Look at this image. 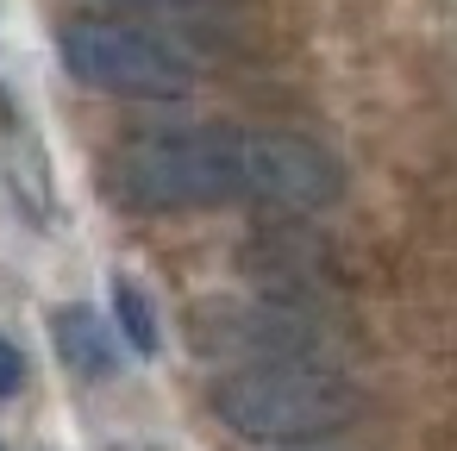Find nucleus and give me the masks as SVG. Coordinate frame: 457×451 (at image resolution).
Listing matches in <instances>:
<instances>
[{
  "mask_svg": "<svg viewBox=\"0 0 457 451\" xmlns=\"http://www.w3.org/2000/svg\"><path fill=\"white\" fill-rule=\"evenodd\" d=\"M101 188L126 213H195L245 201L238 132H145L101 163Z\"/></svg>",
  "mask_w": 457,
  "mask_h": 451,
  "instance_id": "nucleus-1",
  "label": "nucleus"
},
{
  "mask_svg": "<svg viewBox=\"0 0 457 451\" xmlns=\"http://www.w3.org/2000/svg\"><path fill=\"white\" fill-rule=\"evenodd\" d=\"M207 407L238 438L320 445L357 420V388L332 363H232L213 376Z\"/></svg>",
  "mask_w": 457,
  "mask_h": 451,
  "instance_id": "nucleus-2",
  "label": "nucleus"
},
{
  "mask_svg": "<svg viewBox=\"0 0 457 451\" xmlns=\"http://www.w3.org/2000/svg\"><path fill=\"white\" fill-rule=\"evenodd\" d=\"M57 51H63V70H70L82 88H101V95L182 101V95L195 88L188 57H182L170 38H157V32H145V26H126V20H95V13H82V20L63 26Z\"/></svg>",
  "mask_w": 457,
  "mask_h": 451,
  "instance_id": "nucleus-3",
  "label": "nucleus"
},
{
  "mask_svg": "<svg viewBox=\"0 0 457 451\" xmlns=\"http://www.w3.org/2000/svg\"><path fill=\"white\" fill-rule=\"evenodd\" d=\"M188 332L195 351L232 363H332V332L313 301H282V295L207 301L195 307Z\"/></svg>",
  "mask_w": 457,
  "mask_h": 451,
  "instance_id": "nucleus-4",
  "label": "nucleus"
},
{
  "mask_svg": "<svg viewBox=\"0 0 457 451\" xmlns=\"http://www.w3.org/2000/svg\"><path fill=\"white\" fill-rule=\"evenodd\" d=\"M238 163H245V201L295 213V220L345 195L338 157L301 132H238Z\"/></svg>",
  "mask_w": 457,
  "mask_h": 451,
  "instance_id": "nucleus-5",
  "label": "nucleus"
},
{
  "mask_svg": "<svg viewBox=\"0 0 457 451\" xmlns=\"http://www.w3.org/2000/svg\"><path fill=\"white\" fill-rule=\"evenodd\" d=\"M245 276L263 282V295H282V301H313L332 276L326 263V245L301 226H263L245 238Z\"/></svg>",
  "mask_w": 457,
  "mask_h": 451,
  "instance_id": "nucleus-6",
  "label": "nucleus"
},
{
  "mask_svg": "<svg viewBox=\"0 0 457 451\" xmlns=\"http://www.w3.org/2000/svg\"><path fill=\"white\" fill-rule=\"evenodd\" d=\"M51 338H57L63 363L76 376H88V382H101V376L120 370V351H113V338H107V326H101L95 307H57L51 313Z\"/></svg>",
  "mask_w": 457,
  "mask_h": 451,
  "instance_id": "nucleus-7",
  "label": "nucleus"
},
{
  "mask_svg": "<svg viewBox=\"0 0 457 451\" xmlns=\"http://www.w3.org/2000/svg\"><path fill=\"white\" fill-rule=\"evenodd\" d=\"M113 313H120L126 345L145 351V357H157V307H151V295H145L132 276H113Z\"/></svg>",
  "mask_w": 457,
  "mask_h": 451,
  "instance_id": "nucleus-8",
  "label": "nucleus"
},
{
  "mask_svg": "<svg viewBox=\"0 0 457 451\" xmlns=\"http://www.w3.org/2000/svg\"><path fill=\"white\" fill-rule=\"evenodd\" d=\"M20 382H26V357H20L13 338H0V395H13Z\"/></svg>",
  "mask_w": 457,
  "mask_h": 451,
  "instance_id": "nucleus-9",
  "label": "nucleus"
},
{
  "mask_svg": "<svg viewBox=\"0 0 457 451\" xmlns=\"http://www.w3.org/2000/svg\"><path fill=\"white\" fill-rule=\"evenodd\" d=\"M138 7H176V0H138Z\"/></svg>",
  "mask_w": 457,
  "mask_h": 451,
  "instance_id": "nucleus-10",
  "label": "nucleus"
},
{
  "mask_svg": "<svg viewBox=\"0 0 457 451\" xmlns=\"http://www.w3.org/2000/svg\"><path fill=\"white\" fill-rule=\"evenodd\" d=\"M282 451H313V445H282Z\"/></svg>",
  "mask_w": 457,
  "mask_h": 451,
  "instance_id": "nucleus-11",
  "label": "nucleus"
}]
</instances>
